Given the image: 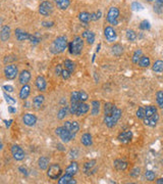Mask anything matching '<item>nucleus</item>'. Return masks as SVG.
<instances>
[{
  "mask_svg": "<svg viewBox=\"0 0 163 184\" xmlns=\"http://www.w3.org/2000/svg\"><path fill=\"white\" fill-rule=\"evenodd\" d=\"M3 89L5 91H7V92H12L13 91V87H12V86H10V85H4Z\"/></svg>",
  "mask_w": 163,
  "mask_h": 184,
  "instance_id": "53",
  "label": "nucleus"
},
{
  "mask_svg": "<svg viewBox=\"0 0 163 184\" xmlns=\"http://www.w3.org/2000/svg\"><path fill=\"white\" fill-rule=\"evenodd\" d=\"M22 122H24L25 125L29 127H32L37 123V118H36L35 115L33 114H25L24 117H22Z\"/></svg>",
  "mask_w": 163,
  "mask_h": 184,
  "instance_id": "12",
  "label": "nucleus"
},
{
  "mask_svg": "<svg viewBox=\"0 0 163 184\" xmlns=\"http://www.w3.org/2000/svg\"><path fill=\"white\" fill-rule=\"evenodd\" d=\"M145 111H146V116L144 120H143L144 124L152 128L155 127L159 119L157 108L155 107H153V105H148V107H145Z\"/></svg>",
  "mask_w": 163,
  "mask_h": 184,
  "instance_id": "1",
  "label": "nucleus"
},
{
  "mask_svg": "<svg viewBox=\"0 0 163 184\" xmlns=\"http://www.w3.org/2000/svg\"><path fill=\"white\" fill-rule=\"evenodd\" d=\"M116 107L113 104H110V102H107L104 105V116L105 117H110L112 114L114 113V111L116 110Z\"/></svg>",
  "mask_w": 163,
  "mask_h": 184,
  "instance_id": "19",
  "label": "nucleus"
},
{
  "mask_svg": "<svg viewBox=\"0 0 163 184\" xmlns=\"http://www.w3.org/2000/svg\"><path fill=\"white\" fill-rule=\"evenodd\" d=\"M62 173V170H61L60 166L58 164H52V165L49 166V169L47 171V175L50 179L52 180H58Z\"/></svg>",
  "mask_w": 163,
  "mask_h": 184,
  "instance_id": "6",
  "label": "nucleus"
},
{
  "mask_svg": "<svg viewBox=\"0 0 163 184\" xmlns=\"http://www.w3.org/2000/svg\"><path fill=\"white\" fill-rule=\"evenodd\" d=\"M148 1H153L155 5H163V0H148Z\"/></svg>",
  "mask_w": 163,
  "mask_h": 184,
  "instance_id": "56",
  "label": "nucleus"
},
{
  "mask_svg": "<svg viewBox=\"0 0 163 184\" xmlns=\"http://www.w3.org/2000/svg\"><path fill=\"white\" fill-rule=\"evenodd\" d=\"M95 165H96V161H95V160H92V161H90V162H87V163L85 164V167H84V170H85V173H86V174H89L90 171H92V173H94L95 171H96V169L92 170V169L95 167Z\"/></svg>",
  "mask_w": 163,
  "mask_h": 184,
  "instance_id": "27",
  "label": "nucleus"
},
{
  "mask_svg": "<svg viewBox=\"0 0 163 184\" xmlns=\"http://www.w3.org/2000/svg\"><path fill=\"white\" fill-rule=\"evenodd\" d=\"M111 49H112V53L116 55V56H120L123 52V47L120 45V44H114Z\"/></svg>",
  "mask_w": 163,
  "mask_h": 184,
  "instance_id": "30",
  "label": "nucleus"
},
{
  "mask_svg": "<svg viewBox=\"0 0 163 184\" xmlns=\"http://www.w3.org/2000/svg\"><path fill=\"white\" fill-rule=\"evenodd\" d=\"M72 180V176L69 174H64L63 176H61L59 179H58V183L59 184H69L71 181Z\"/></svg>",
  "mask_w": 163,
  "mask_h": 184,
  "instance_id": "31",
  "label": "nucleus"
},
{
  "mask_svg": "<svg viewBox=\"0 0 163 184\" xmlns=\"http://www.w3.org/2000/svg\"><path fill=\"white\" fill-rule=\"evenodd\" d=\"M133 138V132L131 131H125V132L120 133L118 135V140L122 143H128Z\"/></svg>",
  "mask_w": 163,
  "mask_h": 184,
  "instance_id": "15",
  "label": "nucleus"
},
{
  "mask_svg": "<svg viewBox=\"0 0 163 184\" xmlns=\"http://www.w3.org/2000/svg\"><path fill=\"white\" fill-rule=\"evenodd\" d=\"M125 36H126V39H128V41H135L137 39V34L134 30H128L126 31Z\"/></svg>",
  "mask_w": 163,
  "mask_h": 184,
  "instance_id": "38",
  "label": "nucleus"
},
{
  "mask_svg": "<svg viewBox=\"0 0 163 184\" xmlns=\"http://www.w3.org/2000/svg\"><path fill=\"white\" fill-rule=\"evenodd\" d=\"M89 110H90V105L85 104V102H81L80 105H78V111H77V114H75V116L80 117V116L85 115V114L88 113Z\"/></svg>",
  "mask_w": 163,
  "mask_h": 184,
  "instance_id": "20",
  "label": "nucleus"
},
{
  "mask_svg": "<svg viewBox=\"0 0 163 184\" xmlns=\"http://www.w3.org/2000/svg\"><path fill=\"white\" fill-rule=\"evenodd\" d=\"M55 133H56V135L59 136L60 139L62 140V142H65V143H67V142H69V141H72V139L75 137V134L72 133L71 131H68L67 129H65L64 127L56 128Z\"/></svg>",
  "mask_w": 163,
  "mask_h": 184,
  "instance_id": "5",
  "label": "nucleus"
},
{
  "mask_svg": "<svg viewBox=\"0 0 163 184\" xmlns=\"http://www.w3.org/2000/svg\"><path fill=\"white\" fill-rule=\"evenodd\" d=\"M31 93V88L30 86H28L27 84L24 85L21 89V91H19V98L22 99V100H26L28 97H29Z\"/></svg>",
  "mask_w": 163,
  "mask_h": 184,
  "instance_id": "21",
  "label": "nucleus"
},
{
  "mask_svg": "<svg viewBox=\"0 0 163 184\" xmlns=\"http://www.w3.org/2000/svg\"><path fill=\"white\" fill-rule=\"evenodd\" d=\"M139 28L143 31H147V30H150L151 28V25L150 23H149V21H147V19H145V21H143L141 24H140Z\"/></svg>",
  "mask_w": 163,
  "mask_h": 184,
  "instance_id": "42",
  "label": "nucleus"
},
{
  "mask_svg": "<svg viewBox=\"0 0 163 184\" xmlns=\"http://www.w3.org/2000/svg\"><path fill=\"white\" fill-rule=\"evenodd\" d=\"M5 123H6V126L9 127L11 125V123H12V120H9V121H5Z\"/></svg>",
  "mask_w": 163,
  "mask_h": 184,
  "instance_id": "58",
  "label": "nucleus"
},
{
  "mask_svg": "<svg viewBox=\"0 0 163 184\" xmlns=\"http://www.w3.org/2000/svg\"><path fill=\"white\" fill-rule=\"evenodd\" d=\"M67 47V38L65 36H59L55 39L51 44L50 51L53 54H59L62 53Z\"/></svg>",
  "mask_w": 163,
  "mask_h": 184,
  "instance_id": "2",
  "label": "nucleus"
},
{
  "mask_svg": "<svg viewBox=\"0 0 163 184\" xmlns=\"http://www.w3.org/2000/svg\"><path fill=\"white\" fill-rule=\"evenodd\" d=\"M69 52L74 55H78L81 54L82 50H83L84 47V41L83 38L80 37V36H77L74 40L69 43Z\"/></svg>",
  "mask_w": 163,
  "mask_h": 184,
  "instance_id": "3",
  "label": "nucleus"
},
{
  "mask_svg": "<svg viewBox=\"0 0 163 184\" xmlns=\"http://www.w3.org/2000/svg\"><path fill=\"white\" fill-rule=\"evenodd\" d=\"M4 97H5V100L7 101V104H15V99H13L12 97L11 96H9V95H7L6 93H4Z\"/></svg>",
  "mask_w": 163,
  "mask_h": 184,
  "instance_id": "49",
  "label": "nucleus"
},
{
  "mask_svg": "<svg viewBox=\"0 0 163 184\" xmlns=\"http://www.w3.org/2000/svg\"><path fill=\"white\" fill-rule=\"evenodd\" d=\"M68 111H69V108L67 107H61L60 110H59V111L57 113V119H58V120H63V119L67 116Z\"/></svg>",
  "mask_w": 163,
  "mask_h": 184,
  "instance_id": "32",
  "label": "nucleus"
},
{
  "mask_svg": "<svg viewBox=\"0 0 163 184\" xmlns=\"http://www.w3.org/2000/svg\"><path fill=\"white\" fill-rule=\"evenodd\" d=\"M53 9H54V7H53V4L50 1H43L39 6V12L44 16L51 15L53 12Z\"/></svg>",
  "mask_w": 163,
  "mask_h": 184,
  "instance_id": "7",
  "label": "nucleus"
},
{
  "mask_svg": "<svg viewBox=\"0 0 163 184\" xmlns=\"http://www.w3.org/2000/svg\"><path fill=\"white\" fill-rule=\"evenodd\" d=\"M78 171V165L77 162H72V163L69 164V166L65 169L66 174H69V175H72V176H74V175L77 174Z\"/></svg>",
  "mask_w": 163,
  "mask_h": 184,
  "instance_id": "17",
  "label": "nucleus"
},
{
  "mask_svg": "<svg viewBox=\"0 0 163 184\" xmlns=\"http://www.w3.org/2000/svg\"><path fill=\"white\" fill-rule=\"evenodd\" d=\"M121 115H122L121 110L116 108V110L114 111V113L112 114L110 117H105V116H104V123H105V125L108 128L114 127L115 125H116V123L118 122V120L121 118Z\"/></svg>",
  "mask_w": 163,
  "mask_h": 184,
  "instance_id": "4",
  "label": "nucleus"
},
{
  "mask_svg": "<svg viewBox=\"0 0 163 184\" xmlns=\"http://www.w3.org/2000/svg\"><path fill=\"white\" fill-rule=\"evenodd\" d=\"M146 116V111L144 107H139V110L137 111V117L140 120H144Z\"/></svg>",
  "mask_w": 163,
  "mask_h": 184,
  "instance_id": "43",
  "label": "nucleus"
},
{
  "mask_svg": "<svg viewBox=\"0 0 163 184\" xmlns=\"http://www.w3.org/2000/svg\"><path fill=\"white\" fill-rule=\"evenodd\" d=\"M101 18V12L99 10L98 12H93V13H91V19H92V21H98Z\"/></svg>",
  "mask_w": 163,
  "mask_h": 184,
  "instance_id": "50",
  "label": "nucleus"
},
{
  "mask_svg": "<svg viewBox=\"0 0 163 184\" xmlns=\"http://www.w3.org/2000/svg\"><path fill=\"white\" fill-rule=\"evenodd\" d=\"M140 173H141V170H140V168H134L133 170H131V172L130 175H131V177L137 178V177H139Z\"/></svg>",
  "mask_w": 163,
  "mask_h": 184,
  "instance_id": "47",
  "label": "nucleus"
},
{
  "mask_svg": "<svg viewBox=\"0 0 163 184\" xmlns=\"http://www.w3.org/2000/svg\"><path fill=\"white\" fill-rule=\"evenodd\" d=\"M18 70L15 65H8L4 68V76L8 80H13L16 78Z\"/></svg>",
  "mask_w": 163,
  "mask_h": 184,
  "instance_id": "9",
  "label": "nucleus"
},
{
  "mask_svg": "<svg viewBox=\"0 0 163 184\" xmlns=\"http://www.w3.org/2000/svg\"><path fill=\"white\" fill-rule=\"evenodd\" d=\"M10 37V28L9 26H3L1 29V33H0V38H1V41H7Z\"/></svg>",
  "mask_w": 163,
  "mask_h": 184,
  "instance_id": "18",
  "label": "nucleus"
},
{
  "mask_svg": "<svg viewBox=\"0 0 163 184\" xmlns=\"http://www.w3.org/2000/svg\"><path fill=\"white\" fill-rule=\"evenodd\" d=\"M83 38H85L87 40V42L89 44H93L95 41V34L91 31H85V32L83 33Z\"/></svg>",
  "mask_w": 163,
  "mask_h": 184,
  "instance_id": "24",
  "label": "nucleus"
},
{
  "mask_svg": "<svg viewBox=\"0 0 163 184\" xmlns=\"http://www.w3.org/2000/svg\"><path fill=\"white\" fill-rule=\"evenodd\" d=\"M11 153H12L13 158L16 161H22L25 158V155H26L24 149L18 145H12V147H11Z\"/></svg>",
  "mask_w": 163,
  "mask_h": 184,
  "instance_id": "10",
  "label": "nucleus"
},
{
  "mask_svg": "<svg viewBox=\"0 0 163 184\" xmlns=\"http://www.w3.org/2000/svg\"><path fill=\"white\" fill-rule=\"evenodd\" d=\"M113 165L115 167V169L118 170V171H125V170L128 168V163L122 160H115Z\"/></svg>",
  "mask_w": 163,
  "mask_h": 184,
  "instance_id": "22",
  "label": "nucleus"
},
{
  "mask_svg": "<svg viewBox=\"0 0 163 184\" xmlns=\"http://www.w3.org/2000/svg\"><path fill=\"white\" fill-rule=\"evenodd\" d=\"M139 65H140V66H142V68H148V66H150V58L148 56L142 55L141 60L139 61Z\"/></svg>",
  "mask_w": 163,
  "mask_h": 184,
  "instance_id": "36",
  "label": "nucleus"
},
{
  "mask_svg": "<svg viewBox=\"0 0 163 184\" xmlns=\"http://www.w3.org/2000/svg\"><path fill=\"white\" fill-rule=\"evenodd\" d=\"M141 57H142V50L141 49L136 50V51L134 52V55H133V63H139Z\"/></svg>",
  "mask_w": 163,
  "mask_h": 184,
  "instance_id": "37",
  "label": "nucleus"
},
{
  "mask_svg": "<svg viewBox=\"0 0 163 184\" xmlns=\"http://www.w3.org/2000/svg\"><path fill=\"white\" fill-rule=\"evenodd\" d=\"M71 75H72L71 72L67 71V70L65 69V70H63V71H62V74H61V77H62L64 80H67L69 77H71Z\"/></svg>",
  "mask_w": 163,
  "mask_h": 184,
  "instance_id": "51",
  "label": "nucleus"
},
{
  "mask_svg": "<svg viewBox=\"0 0 163 184\" xmlns=\"http://www.w3.org/2000/svg\"><path fill=\"white\" fill-rule=\"evenodd\" d=\"M104 35H105V38L107 39L108 42H114L117 38L116 32L112 27H106L104 30Z\"/></svg>",
  "mask_w": 163,
  "mask_h": 184,
  "instance_id": "11",
  "label": "nucleus"
},
{
  "mask_svg": "<svg viewBox=\"0 0 163 184\" xmlns=\"http://www.w3.org/2000/svg\"><path fill=\"white\" fill-rule=\"evenodd\" d=\"M64 66L67 71H69L71 73H74L75 69V63L72 61L71 60H64Z\"/></svg>",
  "mask_w": 163,
  "mask_h": 184,
  "instance_id": "35",
  "label": "nucleus"
},
{
  "mask_svg": "<svg viewBox=\"0 0 163 184\" xmlns=\"http://www.w3.org/2000/svg\"><path fill=\"white\" fill-rule=\"evenodd\" d=\"M119 16V10L117 7H110L107 13V22L111 25H117V19Z\"/></svg>",
  "mask_w": 163,
  "mask_h": 184,
  "instance_id": "8",
  "label": "nucleus"
},
{
  "mask_svg": "<svg viewBox=\"0 0 163 184\" xmlns=\"http://www.w3.org/2000/svg\"><path fill=\"white\" fill-rule=\"evenodd\" d=\"M78 101H80V91L72 92L71 102H78Z\"/></svg>",
  "mask_w": 163,
  "mask_h": 184,
  "instance_id": "41",
  "label": "nucleus"
},
{
  "mask_svg": "<svg viewBox=\"0 0 163 184\" xmlns=\"http://www.w3.org/2000/svg\"><path fill=\"white\" fill-rule=\"evenodd\" d=\"M153 71L156 73H161L163 72V60H156L153 65Z\"/></svg>",
  "mask_w": 163,
  "mask_h": 184,
  "instance_id": "34",
  "label": "nucleus"
},
{
  "mask_svg": "<svg viewBox=\"0 0 163 184\" xmlns=\"http://www.w3.org/2000/svg\"><path fill=\"white\" fill-rule=\"evenodd\" d=\"M62 71H63V70L61 69V65H58L57 66H56V69H55V74L57 75V76H61Z\"/></svg>",
  "mask_w": 163,
  "mask_h": 184,
  "instance_id": "52",
  "label": "nucleus"
},
{
  "mask_svg": "<svg viewBox=\"0 0 163 184\" xmlns=\"http://www.w3.org/2000/svg\"><path fill=\"white\" fill-rule=\"evenodd\" d=\"M8 111L11 113V114H13V113H15L16 110H15V108H13L12 107H8Z\"/></svg>",
  "mask_w": 163,
  "mask_h": 184,
  "instance_id": "57",
  "label": "nucleus"
},
{
  "mask_svg": "<svg viewBox=\"0 0 163 184\" xmlns=\"http://www.w3.org/2000/svg\"><path fill=\"white\" fill-rule=\"evenodd\" d=\"M42 25H43L44 27H52L54 23L53 22H42Z\"/></svg>",
  "mask_w": 163,
  "mask_h": 184,
  "instance_id": "54",
  "label": "nucleus"
},
{
  "mask_svg": "<svg viewBox=\"0 0 163 184\" xmlns=\"http://www.w3.org/2000/svg\"><path fill=\"white\" fill-rule=\"evenodd\" d=\"M100 111V102L98 100L92 101V115L97 116Z\"/></svg>",
  "mask_w": 163,
  "mask_h": 184,
  "instance_id": "33",
  "label": "nucleus"
},
{
  "mask_svg": "<svg viewBox=\"0 0 163 184\" xmlns=\"http://www.w3.org/2000/svg\"><path fill=\"white\" fill-rule=\"evenodd\" d=\"M80 104H81V101H78V102H71L69 113H71L72 115H75V114H77L78 107V105H80Z\"/></svg>",
  "mask_w": 163,
  "mask_h": 184,
  "instance_id": "40",
  "label": "nucleus"
},
{
  "mask_svg": "<svg viewBox=\"0 0 163 184\" xmlns=\"http://www.w3.org/2000/svg\"><path fill=\"white\" fill-rule=\"evenodd\" d=\"M18 80H19V83L22 85H26L29 83V81L31 80V74L29 71L27 70H24L22 71V73L19 74V77H18Z\"/></svg>",
  "mask_w": 163,
  "mask_h": 184,
  "instance_id": "14",
  "label": "nucleus"
},
{
  "mask_svg": "<svg viewBox=\"0 0 163 184\" xmlns=\"http://www.w3.org/2000/svg\"><path fill=\"white\" fill-rule=\"evenodd\" d=\"M131 9H133L134 12H139V10L143 9V6L139 2H133V3H131Z\"/></svg>",
  "mask_w": 163,
  "mask_h": 184,
  "instance_id": "46",
  "label": "nucleus"
},
{
  "mask_svg": "<svg viewBox=\"0 0 163 184\" xmlns=\"http://www.w3.org/2000/svg\"><path fill=\"white\" fill-rule=\"evenodd\" d=\"M38 166L41 170H46L49 166V160L46 157H41L38 161Z\"/></svg>",
  "mask_w": 163,
  "mask_h": 184,
  "instance_id": "26",
  "label": "nucleus"
},
{
  "mask_svg": "<svg viewBox=\"0 0 163 184\" xmlns=\"http://www.w3.org/2000/svg\"><path fill=\"white\" fill-rule=\"evenodd\" d=\"M78 130H80V124H78V122L77 121L72 122V132L74 133V134H77Z\"/></svg>",
  "mask_w": 163,
  "mask_h": 184,
  "instance_id": "44",
  "label": "nucleus"
},
{
  "mask_svg": "<svg viewBox=\"0 0 163 184\" xmlns=\"http://www.w3.org/2000/svg\"><path fill=\"white\" fill-rule=\"evenodd\" d=\"M87 99H88V94H87L84 90L80 91V101L85 102Z\"/></svg>",
  "mask_w": 163,
  "mask_h": 184,
  "instance_id": "48",
  "label": "nucleus"
},
{
  "mask_svg": "<svg viewBox=\"0 0 163 184\" xmlns=\"http://www.w3.org/2000/svg\"><path fill=\"white\" fill-rule=\"evenodd\" d=\"M15 37L18 41H25V40H30L31 35L29 33L24 32L21 29H16L15 30Z\"/></svg>",
  "mask_w": 163,
  "mask_h": 184,
  "instance_id": "16",
  "label": "nucleus"
},
{
  "mask_svg": "<svg viewBox=\"0 0 163 184\" xmlns=\"http://www.w3.org/2000/svg\"><path fill=\"white\" fill-rule=\"evenodd\" d=\"M18 170L22 172V174H24L25 176H28V170L26 168H24V167H19Z\"/></svg>",
  "mask_w": 163,
  "mask_h": 184,
  "instance_id": "55",
  "label": "nucleus"
},
{
  "mask_svg": "<svg viewBox=\"0 0 163 184\" xmlns=\"http://www.w3.org/2000/svg\"><path fill=\"white\" fill-rule=\"evenodd\" d=\"M35 84H36V87L38 88L39 91L43 92V91L46 90V88H47V82H46V80H45L44 77H42V76L37 77Z\"/></svg>",
  "mask_w": 163,
  "mask_h": 184,
  "instance_id": "13",
  "label": "nucleus"
},
{
  "mask_svg": "<svg viewBox=\"0 0 163 184\" xmlns=\"http://www.w3.org/2000/svg\"><path fill=\"white\" fill-rule=\"evenodd\" d=\"M156 183H158V184H163V178H160V179L156 180Z\"/></svg>",
  "mask_w": 163,
  "mask_h": 184,
  "instance_id": "59",
  "label": "nucleus"
},
{
  "mask_svg": "<svg viewBox=\"0 0 163 184\" xmlns=\"http://www.w3.org/2000/svg\"><path fill=\"white\" fill-rule=\"evenodd\" d=\"M145 177L148 181H154V179H155V173L153 171H146Z\"/></svg>",
  "mask_w": 163,
  "mask_h": 184,
  "instance_id": "45",
  "label": "nucleus"
},
{
  "mask_svg": "<svg viewBox=\"0 0 163 184\" xmlns=\"http://www.w3.org/2000/svg\"><path fill=\"white\" fill-rule=\"evenodd\" d=\"M55 3L59 9L65 10L68 8L69 4H71V1H69V0H55Z\"/></svg>",
  "mask_w": 163,
  "mask_h": 184,
  "instance_id": "25",
  "label": "nucleus"
},
{
  "mask_svg": "<svg viewBox=\"0 0 163 184\" xmlns=\"http://www.w3.org/2000/svg\"><path fill=\"white\" fill-rule=\"evenodd\" d=\"M29 105H30V104H29V102H28V104H26V107H30Z\"/></svg>",
  "mask_w": 163,
  "mask_h": 184,
  "instance_id": "60",
  "label": "nucleus"
},
{
  "mask_svg": "<svg viewBox=\"0 0 163 184\" xmlns=\"http://www.w3.org/2000/svg\"><path fill=\"white\" fill-rule=\"evenodd\" d=\"M156 101L161 108H163V91H158L156 93Z\"/></svg>",
  "mask_w": 163,
  "mask_h": 184,
  "instance_id": "39",
  "label": "nucleus"
},
{
  "mask_svg": "<svg viewBox=\"0 0 163 184\" xmlns=\"http://www.w3.org/2000/svg\"><path fill=\"white\" fill-rule=\"evenodd\" d=\"M44 102V96L43 95H37L33 100V107L35 108H40Z\"/></svg>",
  "mask_w": 163,
  "mask_h": 184,
  "instance_id": "28",
  "label": "nucleus"
},
{
  "mask_svg": "<svg viewBox=\"0 0 163 184\" xmlns=\"http://www.w3.org/2000/svg\"><path fill=\"white\" fill-rule=\"evenodd\" d=\"M81 142L82 144H84L85 146H90L92 145L93 140H92V135L90 133H85L81 138Z\"/></svg>",
  "mask_w": 163,
  "mask_h": 184,
  "instance_id": "23",
  "label": "nucleus"
},
{
  "mask_svg": "<svg viewBox=\"0 0 163 184\" xmlns=\"http://www.w3.org/2000/svg\"><path fill=\"white\" fill-rule=\"evenodd\" d=\"M78 19H80V21L82 22V23H85V24H88L90 21H92L91 19V13L89 12H81L80 15H78Z\"/></svg>",
  "mask_w": 163,
  "mask_h": 184,
  "instance_id": "29",
  "label": "nucleus"
}]
</instances>
